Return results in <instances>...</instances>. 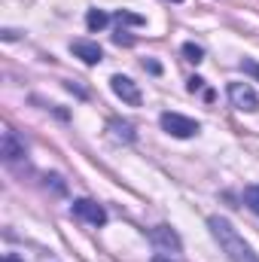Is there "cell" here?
<instances>
[{"label": "cell", "mask_w": 259, "mask_h": 262, "mask_svg": "<svg viewBox=\"0 0 259 262\" xmlns=\"http://www.w3.org/2000/svg\"><path fill=\"white\" fill-rule=\"evenodd\" d=\"M73 216H79V220H85V223H92V226H104V223H107V210H104L98 201H92V198L73 201Z\"/></svg>", "instance_id": "277c9868"}, {"label": "cell", "mask_w": 259, "mask_h": 262, "mask_svg": "<svg viewBox=\"0 0 259 262\" xmlns=\"http://www.w3.org/2000/svg\"><path fill=\"white\" fill-rule=\"evenodd\" d=\"M244 204H247L253 213H259V183H256V186H247V189H244Z\"/></svg>", "instance_id": "8fae6325"}, {"label": "cell", "mask_w": 259, "mask_h": 262, "mask_svg": "<svg viewBox=\"0 0 259 262\" xmlns=\"http://www.w3.org/2000/svg\"><path fill=\"white\" fill-rule=\"evenodd\" d=\"M241 70H244V73H250L253 79H259V64L253 61V58H244V61H241Z\"/></svg>", "instance_id": "5bb4252c"}, {"label": "cell", "mask_w": 259, "mask_h": 262, "mask_svg": "<svg viewBox=\"0 0 259 262\" xmlns=\"http://www.w3.org/2000/svg\"><path fill=\"white\" fill-rule=\"evenodd\" d=\"M201 85H204V79H201V76H192V79H189V92H198Z\"/></svg>", "instance_id": "2e32d148"}, {"label": "cell", "mask_w": 259, "mask_h": 262, "mask_svg": "<svg viewBox=\"0 0 259 262\" xmlns=\"http://www.w3.org/2000/svg\"><path fill=\"white\" fill-rule=\"evenodd\" d=\"M113 18H116L119 25H143V18H140V15H134V12H125V9H119Z\"/></svg>", "instance_id": "4fadbf2b"}, {"label": "cell", "mask_w": 259, "mask_h": 262, "mask_svg": "<svg viewBox=\"0 0 259 262\" xmlns=\"http://www.w3.org/2000/svg\"><path fill=\"white\" fill-rule=\"evenodd\" d=\"M174 3H183V0H174Z\"/></svg>", "instance_id": "d6986e66"}, {"label": "cell", "mask_w": 259, "mask_h": 262, "mask_svg": "<svg viewBox=\"0 0 259 262\" xmlns=\"http://www.w3.org/2000/svg\"><path fill=\"white\" fill-rule=\"evenodd\" d=\"M162 128L168 131L171 137H192V134H198L201 131V125L195 122V119H189V116H180V113H162Z\"/></svg>", "instance_id": "3957f363"}, {"label": "cell", "mask_w": 259, "mask_h": 262, "mask_svg": "<svg viewBox=\"0 0 259 262\" xmlns=\"http://www.w3.org/2000/svg\"><path fill=\"white\" fill-rule=\"evenodd\" d=\"M0 152H3V159L6 162H21L28 152H25V143L18 140V134L12 128H6L3 131V143H0Z\"/></svg>", "instance_id": "52a82bcc"}, {"label": "cell", "mask_w": 259, "mask_h": 262, "mask_svg": "<svg viewBox=\"0 0 259 262\" xmlns=\"http://www.w3.org/2000/svg\"><path fill=\"white\" fill-rule=\"evenodd\" d=\"M110 131H113V137H116V140H125V143H131V140H134V128H131L128 122L110 119Z\"/></svg>", "instance_id": "30bf717a"}, {"label": "cell", "mask_w": 259, "mask_h": 262, "mask_svg": "<svg viewBox=\"0 0 259 262\" xmlns=\"http://www.w3.org/2000/svg\"><path fill=\"white\" fill-rule=\"evenodd\" d=\"M149 241H153L159 250H168V253H171V250H174V253L180 250V235H177L171 226H156V229H149Z\"/></svg>", "instance_id": "8992f818"}, {"label": "cell", "mask_w": 259, "mask_h": 262, "mask_svg": "<svg viewBox=\"0 0 259 262\" xmlns=\"http://www.w3.org/2000/svg\"><path fill=\"white\" fill-rule=\"evenodd\" d=\"M229 101L241 113H256L259 110V95L253 92V85H247V82H229Z\"/></svg>", "instance_id": "7a4b0ae2"}, {"label": "cell", "mask_w": 259, "mask_h": 262, "mask_svg": "<svg viewBox=\"0 0 259 262\" xmlns=\"http://www.w3.org/2000/svg\"><path fill=\"white\" fill-rule=\"evenodd\" d=\"M107 21H110V15L101 12V9H89V15H85V28H89V31H104Z\"/></svg>", "instance_id": "9c48e42d"}, {"label": "cell", "mask_w": 259, "mask_h": 262, "mask_svg": "<svg viewBox=\"0 0 259 262\" xmlns=\"http://www.w3.org/2000/svg\"><path fill=\"white\" fill-rule=\"evenodd\" d=\"M183 55H186V61H192V64H198V61L204 58L201 46H195V43H183Z\"/></svg>", "instance_id": "7c38bea8"}, {"label": "cell", "mask_w": 259, "mask_h": 262, "mask_svg": "<svg viewBox=\"0 0 259 262\" xmlns=\"http://www.w3.org/2000/svg\"><path fill=\"white\" fill-rule=\"evenodd\" d=\"M70 49H73V55H76V58H82L85 64H98V61L104 58L101 46H98V43H89V40H73V43H70Z\"/></svg>", "instance_id": "ba28073f"}, {"label": "cell", "mask_w": 259, "mask_h": 262, "mask_svg": "<svg viewBox=\"0 0 259 262\" xmlns=\"http://www.w3.org/2000/svg\"><path fill=\"white\" fill-rule=\"evenodd\" d=\"M110 89H113V95H116V98H122L125 104H131V107H140V89H137V82H131L128 76L116 73V76L110 79Z\"/></svg>", "instance_id": "5b68a950"}, {"label": "cell", "mask_w": 259, "mask_h": 262, "mask_svg": "<svg viewBox=\"0 0 259 262\" xmlns=\"http://www.w3.org/2000/svg\"><path fill=\"white\" fill-rule=\"evenodd\" d=\"M153 262H174V259H171V253H159V256H153Z\"/></svg>", "instance_id": "e0dca14e"}, {"label": "cell", "mask_w": 259, "mask_h": 262, "mask_svg": "<svg viewBox=\"0 0 259 262\" xmlns=\"http://www.w3.org/2000/svg\"><path fill=\"white\" fill-rule=\"evenodd\" d=\"M113 40H116L119 46H131V43H134V37H128L125 31H119V34H113Z\"/></svg>", "instance_id": "9a60e30c"}, {"label": "cell", "mask_w": 259, "mask_h": 262, "mask_svg": "<svg viewBox=\"0 0 259 262\" xmlns=\"http://www.w3.org/2000/svg\"><path fill=\"white\" fill-rule=\"evenodd\" d=\"M15 37H18V31H9V28L3 31V40H15Z\"/></svg>", "instance_id": "ac0fdd59"}, {"label": "cell", "mask_w": 259, "mask_h": 262, "mask_svg": "<svg viewBox=\"0 0 259 262\" xmlns=\"http://www.w3.org/2000/svg\"><path fill=\"white\" fill-rule=\"evenodd\" d=\"M207 229H210V235L217 238V244H220V250L229 256V262H259L256 250L235 232V226L226 220V216H207Z\"/></svg>", "instance_id": "6da1fadb"}]
</instances>
